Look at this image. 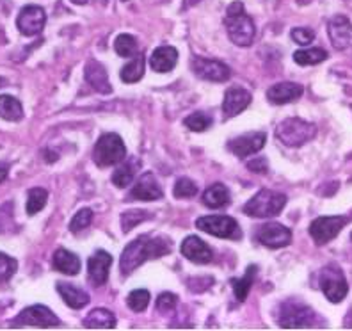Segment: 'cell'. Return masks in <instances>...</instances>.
Returning <instances> with one entry per match:
<instances>
[{"mask_svg":"<svg viewBox=\"0 0 352 331\" xmlns=\"http://www.w3.org/2000/svg\"><path fill=\"white\" fill-rule=\"evenodd\" d=\"M171 253V241L166 237H146L142 235L123 250L120 260V271L123 276L132 275L139 266H142L148 260H155V258L166 257Z\"/></svg>","mask_w":352,"mask_h":331,"instance_id":"1","label":"cell"},{"mask_svg":"<svg viewBox=\"0 0 352 331\" xmlns=\"http://www.w3.org/2000/svg\"><path fill=\"white\" fill-rule=\"evenodd\" d=\"M224 25H226L232 43H235L236 47H250L253 43L256 29H254V22L251 20V17L245 14L242 2H233L228 6Z\"/></svg>","mask_w":352,"mask_h":331,"instance_id":"2","label":"cell"},{"mask_svg":"<svg viewBox=\"0 0 352 331\" xmlns=\"http://www.w3.org/2000/svg\"><path fill=\"white\" fill-rule=\"evenodd\" d=\"M287 205V196L271 189H262L244 205V214L256 220L276 217Z\"/></svg>","mask_w":352,"mask_h":331,"instance_id":"3","label":"cell"},{"mask_svg":"<svg viewBox=\"0 0 352 331\" xmlns=\"http://www.w3.org/2000/svg\"><path fill=\"white\" fill-rule=\"evenodd\" d=\"M317 136V127L314 123L301 120V118H287L276 127V138L285 147L299 148Z\"/></svg>","mask_w":352,"mask_h":331,"instance_id":"4","label":"cell"},{"mask_svg":"<svg viewBox=\"0 0 352 331\" xmlns=\"http://www.w3.org/2000/svg\"><path fill=\"white\" fill-rule=\"evenodd\" d=\"M126 157V147L121 136L114 132L103 134L93 150V160L98 168H111L123 162Z\"/></svg>","mask_w":352,"mask_h":331,"instance_id":"5","label":"cell"},{"mask_svg":"<svg viewBox=\"0 0 352 331\" xmlns=\"http://www.w3.org/2000/svg\"><path fill=\"white\" fill-rule=\"evenodd\" d=\"M278 323L287 330H297V328H311L317 323V315L308 305L299 299H287L281 303L278 310Z\"/></svg>","mask_w":352,"mask_h":331,"instance_id":"6","label":"cell"},{"mask_svg":"<svg viewBox=\"0 0 352 331\" xmlns=\"http://www.w3.org/2000/svg\"><path fill=\"white\" fill-rule=\"evenodd\" d=\"M318 285L322 288L327 301L331 303L344 301L349 292L347 278H345L344 271L338 266H335V264L320 269V273H318Z\"/></svg>","mask_w":352,"mask_h":331,"instance_id":"7","label":"cell"},{"mask_svg":"<svg viewBox=\"0 0 352 331\" xmlns=\"http://www.w3.org/2000/svg\"><path fill=\"white\" fill-rule=\"evenodd\" d=\"M196 228L219 239H230V241H239L242 237L241 226L230 215H203L196 221Z\"/></svg>","mask_w":352,"mask_h":331,"instance_id":"8","label":"cell"},{"mask_svg":"<svg viewBox=\"0 0 352 331\" xmlns=\"http://www.w3.org/2000/svg\"><path fill=\"white\" fill-rule=\"evenodd\" d=\"M347 223L349 217H345V215H322L309 224V235L315 241V244L324 246L333 241Z\"/></svg>","mask_w":352,"mask_h":331,"instance_id":"9","label":"cell"},{"mask_svg":"<svg viewBox=\"0 0 352 331\" xmlns=\"http://www.w3.org/2000/svg\"><path fill=\"white\" fill-rule=\"evenodd\" d=\"M13 326H36V328H57L60 326V321L48 306L34 305L27 306L14 317Z\"/></svg>","mask_w":352,"mask_h":331,"instance_id":"10","label":"cell"},{"mask_svg":"<svg viewBox=\"0 0 352 331\" xmlns=\"http://www.w3.org/2000/svg\"><path fill=\"white\" fill-rule=\"evenodd\" d=\"M254 239L258 244L271 248V250L285 248L292 242V230L281 223H265L254 230Z\"/></svg>","mask_w":352,"mask_h":331,"instance_id":"11","label":"cell"},{"mask_svg":"<svg viewBox=\"0 0 352 331\" xmlns=\"http://www.w3.org/2000/svg\"><path fill=\"white\" fill-rule=\"evenodd\" d=\"M45 23H47V13L39 6H25L18 13L16 27L23 36H38L43 32Z\"/></svg>","mask_w":352,"mask_h":331,"instance_id":"12","label":"cell"},{"mask_svg":"<svg viewBox=\"0 0 352 331\" xmlns=\"http://www.w3.org/2000/svg\"><path fill=\"white\" fill-rule=\"evenodd\" d=\"M192 70L194 74L198 75L203 81L210 82H226L232 77V70L228 68V65L215 59H205V57H194L192 59Z\"/></svg>","mask_w":352,"mask_h":331,"instance_id":"13","label":"cell"},{"mask_svg":"<svg viewBox=\"0 0 352 331\" xmlns=\"http://www.w3.org/2000/svg\"><path fill=\"white\" fill-rule=\"evenodd\" d=\"M265 132H250L244 134V136H239V138L232 139V141H228L226 148L232 151V153H235L236 157L245 159V157H250V155L258 153V151L265 147Z\"/></svg>","mask_w":352,"mask_h":331,"instance_id":"14","label":"cell"},{"mask_svg":"<svg viewBox=\"0 0 352 331\" xmlns=\"http://www.w3.org/2000/svg\"><path fill=\"white\" fill-rule=\"evenodd\" d=\"M112 266V257L107 251L98 250L87 260V278L93 287H102L107 284L109 271Z\"/></svg>","mask_w":352,"mask_h":331,"instance_id":"15","label":"cell"},{"mask_svg":"<svg viewBox=\"0 0 352 331\" xmlns=\"http://www.w3.org/2000/svg\"><path fill=\"white\" fill-rule=\"evenodd\" d=\"M327 32H329L331 45L336 50H345L352 45V23L344 14H336L327 23Z\"/></svg>","mask_w":352,"mask_h":331,"instance_id":"16","label":"cell"},{"mask_svg":"<svg viewBox=\"0 0 352 331\" xmlns=\"http://www.w3.org/2000/svg\"><path fill=\"white\" fill-rule=\"evenodd\" d=\"M253 102V96L245 87L241 86H232L228 87L224 93V102H223V112L226 118H235L239 116L242 111L250 107Z\"/></svg>","mask_w":352,"mask_h":331,"instance_id":"17","label":"cell"},{"mask_svg":"<svg viewBox=\"0 0 352 331\" xmlns=\"http://www.w3.org/2000/svg\"><path fill=\"white\" fill-rule=\"evenodd\" d=\"M130 200H139V202H157L164 196V191L157 182L153 173H144L130 191Z\"/></svg>","mask_w":352,"mask_h":331,"instance_id":"18","label":"cell"},{"mask_svg":"<svg viewBox=\"0 0 352 331\" xmlns=\"http://www.w3.org/2000/svg\"><path fill=\"white\" fill-rule=\"evenodd\" d=\"M180 251L187 260L194 264H208L214 258V251L205 241H201L198 235L185 237V241L182 242Z\"/></svg>","mask_w":352,"mask_h":331,"instance_id":"19","label":"cell"},{"mask_svg":"<svg viewBox=\"0 0 352 331\" xmlns=\"http://www.w3.org/2000/svg\"><path fill=\"white\" fill-rule=\"evenodd\" d=\"M305 93V87L297 82H279L267 89V100L274 105H285V103L296 102Z\"/></svg>","mask_w":352,"mask_h":331,"instance_id":"20","label":"cell"},{"mask_svg":"<svg viewBox=\"0 0 352 331\" xmlns=\"http://www.w3.org/2000/svg\"><path fill=\"white\" fill-rule=\"evenodd\" d=\"M84 75H86V81L89 82V86L93 87V89H96L98 93H102V95L112 93V86L111 82H109L107 70H105V66H103L102 63H98V61L95 59L87 61Z\"/></svg>","mask_w":352,"mask_h":331,"instance_id":"21","label":"cell"},{"mask_svg":"<svg viewBox=\"0 0 352 331\" xmlns=\"http://www.w3.org/2000/svg\"><path fill=\"white\" fill-rule=\"evenodd\" d=\"M178 63V50L175 47H159L150 57V68L157 74H168Z\"/></svg>","mask_w":352,"mask_h":331,"instance_id":"22","label":"cell"},{"mask_svg":"<svg viewBox=\"0 0 352 331\" xmlns=\"http://www.w3.org/2000/svg\"><path fill=\"white\" fill-rule=\"evenodd\" d=\"M118 166L120 168L112 173V184L120 187V189H125V187H129L132 184L135 175L141 169V159L139 157H130V159H126L123 164L120 162Z\"/></svg>","mask_w":352,"mask_h":331,"instance_id":"23","label":"cell"},{"mask_svg":"<svg viewBox=\"0 0 352 331\" xmlns=\"http://www.w3.org/2000/svg\"><path fill=\"white\" fill-rule=\"evenodd\" d=\"M52 266L54 269L66 276H75L80 273V258L77 257L72 251L65 250V248H59V250L54 253L52 258Z\"/></svg>","mask_w":352,"mask_h":331,"instance_id":"24","label":"cell"},{"mask_svg":"<svg viewBox=\"0 0 352 331\" xmlns=\"http://www.w3.org/2000/svg\"><path fill=\"white\" fill-rule=\"evenodd\" d=\"M56 288L57 292H59V296L63 297V301H65L69 308H84V306L89 303V296H87L86 290H82V288L75 287V285L66 284V281H59V284L56 285Z\"/></svg>","mask_w":352,"mask_h":331,"instance_id":"25","label":"cell"},{"mask_svg":"<svg viewBox=\"0 0 352 331\" xmlns=\"http://www.w3.org/2000/svg\"><path fill=\"white\" fill-rule=\"evenodd\" d=\"M114 326H116V317L107 308L91 310L84 319V328L91 330H112Z\"/></svg>","mask_w":352,"mask_h":331,"instance_id":"26","label":"cell"},{"mask_svg":"<svg viewBox=\"0 0 352 331\" xmlns=\"http://www.w3.org/2000/svg\"><path fill=\"white\" fill-rule=\"evenodd\" d=\"M144 72H146V56L144 54H135L132 57L130 63H126L121 70V81L126 82V84H133V82H139L144 77Z\"/></svg>","mask_w":352,"mask_h":331,"instance_id":"27","label":"cell"},{"mask_svg":"<svg viewBox=\"0 0 352 331\" xmlns=\"http://www.w3.org/2000/svg\"><path fill=\"white\" fill-rule=\"evenodd\" d=\"M258 267L256 266H250L245 269L244 276L242 278H232L230 280V285H232L233 292H235L236 301H245L248 299V294H250L251 287H253V281L256 278Z\"/></svg>","mask_w":352,"mask_h":331,"instance_id":"28","label":"cell"},{"mask_svg":"<svg viewBox=\"0 0 352 331\" xmlns=\"http://www.w3.org/2000/svg\"><path fill=\"white\" fill-rule=\"evenodd\" d=\"M203 203L208 209H223L230 203V191L224 184H214L203 193Z\"/></svg>","mask_w":352,"mask_h":331,"instance_id":"29","label":"cell"},{"mask_svg":"<svg viewBox=\"0 0 352 331\" xmlns=\"http://www.w3.org/2000/svg\"><path fill=\"white\" fill-rule=\"evenodd\" d=\"M0 118L6 121H20L23 118V107L20 100L11 95L0 96Z\"/></svg>","mask_w":352,"mask_h":331,"instance_id":"30","label":"cell"},{"mask_svg":"<svg viewBox=\"0 0 352 331\" xmlns=\"http://www.w3.org/2000/svg\"><path fill=\"white\" fill-rule=\"evenodd\" d=\"M327 59V52L324 48H305L294 54V61L301 66H314Z\"/></svg>","mask_w":352,"mask_h":331,"instance_id":"31","label":"cell"},{"mask_svg":"<svg viewBox=\"0 0 352 331\" xmlns=\"http://www.w3.org/2000/svg\"><path fill=\"white\" fill-rule=\"evenodd\" d=\"M48 202V191L43 189V187H34L30 189L29 194H27V214L34 215L38 212H41L45 209Z\"/></svg>","mask_w":352,"mask_h":331,"instance_id":"32","label":"cell"},{"mask_svg":"<svg viewBox=\"0 0 352 331\" xmlns=\"http://www.w3.org/2000/svg\"><path fill=\"white\" fill-rule=\"evenodd\" d=\"M114 50L120 57H133L138 54V41L130 34H120L114 41Z\"/></svg>","mask_w":352,"mask_h":331,"instance_id":"33","label":"cell"},{"mask_svg":"<svg viewBox=\"0 0 352 331\" xmlns=\"http://www.w3.org/2000/svg\"><path fill=\"white\" fill-rule=\"evenodd\" d=\"M185 127L192 132H205L212 127V116L210 114H205V112L198 111V112H192L190 116L185 118Z\"/></svg>","mask_w":352,"mask_h":331,"instance_id":"34","label":"cell"},{"mask_svg":"<svg viewBox=\"0 0 352 331\" xmlns=\"http://www.w3.org/2000/svg\"><path fill=\"white\" fill-rule=\"evenodd\" d=\"M151 294L148 292L146 288H138V290H132L126 297V305H129L130 310L133 312H144L150 305Z\"/></svg>","mask_w":352,"mask_h":331,"instance_id":"35","label":"cell"},{"mask_svg":"<svg viewBox=\"0 0 352 331\" xmlns=\"http://www.w3.org/2000/svg\"><path fill=\"white\" fill-rule=\"evenodd\" d=\"M93 223V211L91 209H82L69 221V230L74 233H80Z\"/></svg>","mask_w":352,"mask_h":331,"instance_id":"36","label":"cell"},{"mask_svg":"<svg viewBox=\"0 0 352 331\" xmlns=\"http://www.w3.org/2000/svg\"><path fill=\"white\" fill-rule=\"evenodd\" d=\"M198 193V185L194 184L192 180L189 178H180V180L175 184V189H173V194H175V198H192Z\"/></svg>","mask_w":352,"mask_h":331,"instance_id":"37","label":"cell"},{"mask_svg":"<svg viewBox=\"0 0 352 331\" xmlns=\"http://www.w3.org/2000/svg\"><path fill=\"white\" fill-rule=\"evenodd\" d=\"M16 260L11 258L9 255L0 253V284H4V281L11 280L13 275L16 273Z\"/></svg>","mask_w":352,"mask_h":331,"instance_id":"38","label":"cell"},{"mask_svg":"<svg viewBox=\"0 0 352 331\" xmlns=\"http://www.w3.org/2000/svg\"><path fill=\"white\" fill-rule=\"evenodd\" d=\"M144 220H148L146 212H142V211L126 212V214H123V217H121V223H123V232L129 233L130 230L135 228V226H138V224Z\"/></svg>","mask_w":352,"mask_h":331,"instance_id":"39","label":"cell"},{"mask_svg":"<svg viewBox=\"0 0 352 331\" xmlns=\"http://www.w3.org/2000/svg\"><path fill=\"white\" fill-rule=\"evenodd\" d=\"M178 305V297L173 292H162L159 297H157V310L160 314H169Z\"/></svg>","mask_w":352,"mask_h":331,"instance_id":"40","label":"cell"},{"mask_svg":"<svg viewBox=\"0 0 352 331\" xmlns=\"http://www.w3.org/2000/svg\"><path fill=\"white\" fill-rule=\"evenodd\" d=\"M290 36H292L294 41H296L297 45H301V47H308V45H311V41L315 39V32L311 29H308V27H297V29H294L292 32H290Z\"/></svg>","mask_w":352,"mask_h":331,"instance_id":"41","label":"cell"},{"mask_svg":"<svg viewBox=\"0 0 352 331\" xmlns=\"http://www.w3.org/2000/svg\"><path fill=\"white\" fill-rule=\"evenodd\" d=\"M248 169L253 173H258V175H265L269 171V164H267V159H263V157H256L254 160L248 162Z\"/></svg>","mask_w":352,"mask_h":331,"instance_id":"42","label":"cell"},{"mask_svg":"<svg viewBox=\"0 0 352 331\" xmlns=\"http://www.w3.org/2000/svg\"><path fill=\"white\" fill-rule=\"evenodd\" d=\"M9 175V166L6 162H0V182H4Z\"/></svg>","mask_w":352,"mask_h":331,"instance_id":"43","label":"cell"},{"mask_svg":"<svg viewBox=\"0 0 352 331\" xmlns=\"http://www.w3.org/2000/svg\"><path fill=\"white\" fill-rule=\"evenodd\" d=\"M69 2H74V4H77V6L87 4V0H69Z\"/></svg>","mask_w":352,"mask_h":331,"instance_id":"44","label":"cell"},{"mask_svg":"<svg viewBox=\"0 0 352 331\" xmlns=\"http://www.w3.org/2000/svg\"><path fill=\"white\" fill-rule=\"evenodd\" d=\"M4 84H6V81H4V78H2V77H0V87L4 86Z\"/></svg>","mask_w":352,"mask_h":331,"instance_id":"45","label":"cell"},{"mask_svg":"<svg viewBox=\"0 0 352 331\" xmlns=\"http://www.w3.org/2000/svg\"><path fill=\"white\" fill-rule=\"evenodd\" d=\"M123 2H126V0H123Z\"/></svg>","mask_w":352,"mask_h":331,"instance_id":"46","label":"cell"},{"mask_svg":"<svg viewBox=\"0 0 352 331\" xmlns=\"http://www.w3.org/2000/svg\"><path fill=\"white\" fill-rule=\"evenodd\" d=\"M351 239H352V235H351Z\"/></svg>","mask_w":352,"mask_h":331,"instance_id":"47","label":"cell"}]
</instances>
